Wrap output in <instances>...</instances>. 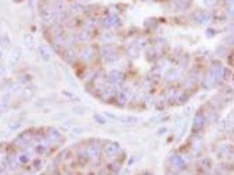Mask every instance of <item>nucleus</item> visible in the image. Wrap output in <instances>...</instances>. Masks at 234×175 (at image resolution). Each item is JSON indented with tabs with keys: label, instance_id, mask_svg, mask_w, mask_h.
Here are the masks:
<instances>
[{
	"label": "nucleus",
	"instance_id": "nucleus-32",
	"mask_svg": "<svg viewBox=\"0 0 234 175\" xmlns=\"http://www.w3.org/2000/svg\"><path fill=\"white\" fill-rule=\"evenodd\" d=\"M14 1H15V2H19V0H14Z\"/></svg>",
	"mask_w": 234,
	"mask_h": 175
},
{
	"label": "nucleus",
	"instance_id": "nucleus-5",
	"mask_svg": "<svg viewBox=\"0 0 234 175\" xmlns=\"http://www.w3.org/2000/svg\"><path fill=\"white\" fill-rule=\"evenodd\" d=\"M194 18L200 24H202V25H206L208 24L210 19H211V17L210 14L206 13V12H195L194 14Z\"/></svg>",
	"mask_w": 234,
	"mask_h": 175
},
{
	"label": "nucleus",
	"instance_id": "nucleus-9",
	"mask_svg": "<svg viewBox=\"0 0 234 175\" xmlns=\"http://www.w3.org/2000/svg\"><path fill=\"white\" fill-rule=\"evenodd\" d=\"M20 56H21V50L18 47H16L11 53L10 55V63L12 66H15L19 59H20Z\"/></svg>",
	"mask_w": 234,
	"mask_h": 175
},
{
	"label": "nucleus",
	"instance_id": "nucleus-33",
	"mask_svg": "<svg viewBox=\"0 0 234 175\" xmlns=\"http://www.w3.org/2000/svg\"><path fill=\"white\" fill-rule=\"evenodd\" d=\"M1 55H2V54H1V52H0V57H1Z\"/></svg>",
	"mask_w": 234,
	"mask_h": 175
},
{
	"label": "nucleus",
	"instance_id": "nucleus-11",
	"mask_svg": "<svg viewBox=\"0 0 234 175\" xmlns=\"http://www.w3.org/2000/svg\"><path fill=\"white\" fill-rule=\"evenodd\" d=\"M204 124V118L203 116L201 114H197L195 118H194V123H193V128L195 131H199Z\"/></svg>",
	"mask_w": 234,
	"mask_h": 175
},
{
	"label": "nucleus",
	"instance_id": "nucleus-31",
	"mask_svg": "<svg viewBox=\"0 0 234 175\" xmlns=\"http://www.w3.org/2000/svg\"><path fill=\"white\" fill-rule=\"evenodd\" d=\"M83 1H84V2H89L90 0H83Z\"/></svg>",
	"mask_w": 234,
	"mask_h": 175
},
{
	"label": "nucleus",
	"instance_id": "nucleus-29",
	"mask_svg": "<svg viewBox=\"0 0 234 175\" xmlns=\"http://www.w3.org/2000/svg\"><path fill=\"white\" fill-rule=\"evenodd\" d=\"M224 1L227 4H233L234 3V0H224Z\"/></svg>",
	"mask_w": 234,
	"mask_h": 175
},
{
	"label": "nucleus",
	"instance_id": "nucleus-26",
	"mask_svg": "<svg viewBox=\"0 0 234 175\" xmlns=\"http://www.w3.org/2000/svg\"><path fill=\"white\" fill-rule=\"evenodd\" d=\"M177 3H178L177 5L180 7H182V8H186L188 5V2L187 1V0H178Z\"/></svg>",
	"mask_w": 234,
	"mask_h": 175
},
{
	"label": "nucleus",
	"instance_id": "nucleus-10",
	"mask_svg": "<svg viewBox=\"0 0 234 175\" xmlns=\"http://www.w3.org/2000/svg\"><path fill=\"white\" fill-rule=\"evenodd\" d=\"M108 81L113 84L119 83L122 81V74H121V72L117 71V70L111 71L109 73V75H108Z\"/></svg>",
	"mask_w": 234,
	"mask_h": 175
},
{
	"label": "nucleus",
	"instance_id": "nucleus-2",
	"mask_svg": "<svg viewBox=\"0 0 234 175\" xmlns=\"http://www.w3.org/2000/svg\"><path fill=\"white\" fill-rule=\"evenodd\" d=\"M85 154L90 159L92 160H96L99 158L100 155V148L99 145L95 143L90 144L88 146H87L85 150Z\"/></svg>",
	"mask_w": 234,
	"mask_h": 175
},
{
	"label": "nucleus",
	"instance_id": "nucleus-28",
	"mask_svg": "<svg viewBox=\"0 0 234 175\" xmlns=\"http://www.w3.org/2000/svg\"><path fill=\"white\" fill-rule=\"evenodd\" d=\"M229 15L231 17H234V5L230 8V11H229Z\"/></svg>",
	"mask_w": 234,
	"mask_h": 175
},
{
	"label": "nucleus",
	"instance_id": "nucleus-8",
	"mask_svg": "<svg viewBox=\"0 0 234 175\" xmlns=\"http://www.w3.org/2000/svg\"><path fill=\"white\" fill-rule=\"evenodd\" d=\"M119 24V18L116 16H110L106 18L103 20V25L107 28H111L114 26H116Z\"/></svg>",
	"mask_w": 234,
	"mask_h": 175
},
{
	"label": "nucleus",
	"instance_id": "nucleus-13",
	"mask_svg": "<svg viewBox=\"0 0 234 175\" xmlns=\"http://www.w3.org/2000/svg\"><path fill=\"white\" fill-rule=\"evenodd\" d=\"M24 44L28 49H33L35 46V38L31 33H26L24 35Z\"/></svg>",
	"mask_w": 234,
	"mask_h": 175
},
{
	"label": "nucleus",
	"instance_id": "nucleus-22",
	"mask_svg": "<svg viewBox=\"0 0 234 175\" xmlns=\"http://www.w3.org/2000/svg\"><path fill=\"white\" fill-rule=\"evenodd\" d=\"M93 118H94V120H95L98 124H106V119H105V118H104L103 116L100 115V114H95V115L93 116Z\"/></svg>",
	"mask_w": 234,
	"mask_h": 175
},
{
	"label": "nucleus",
	"instance_id": "nucleus-16",
	"mask_svg": "<svg viewBox=\"0 0 234 175\" xmlns=\"http://www.w3.org/2000/svg\"><path fill=\"white\" fill-rule=\"evenodd\" d=\"M93 86H94L95 89L96 90H102L103 88H104V86H105V81H104L103 77L102 76H100V75L96 76L93 79Z\"/></svg>",
	"mask_w": 234,
	"mask_h": 175
},
{
	"label": "nucleus",
	"instance_id": "nucleus-15",
	"mask_svg": "<svg viewBox=\"0 0 234 175\" xmlns=\"http://www.w3.org/2000/svg\"><path fill=\"white\" fill-rule=\"evenodd\" d=\"M170 162L172 164V165H174L175 167H177L179 169H182L185 166V163L182 160V159H181L178 156H172L170 159Z\"/></svg>",
	"mask_w": 234,
	"mask_h": 175
},
{
	"label": "nucleus",
	"instance_id": "nucleus-17",
	"mask_svg": "<svg viewBox=\"0 0 234 175\" xmlns=\"http://www.w3.org/2000/svg\"><path fill=\"white\" fill-rule=\"evenodd\" d=\"M114 95H115V90L114 88H107V89L104 90L102 97L104 100H110Z\"/></svg>",
	"mask_w": 234,
	"mask_h": 175
},
{
	"label": "nucleus",
	"instance_id": "nucleus-25",
	"mask_svg": "<svg viewBox=\"0 0 234 175\" xmlns=\"http://www.w3.org/2000/svg\"><path fill=\"white\" fill-rule=\"evenodd\" d=\"M78 40L82 42H87L89 40V36L86 32H83L80 34H78Z\"/></svg>",
	"mask_w": 234,
	"mask_h": 175
},
{
	"label": "nucleus",
	"instance_id": "nucleus-19",
	"mask_svg": "<svg viewBox=\"0 0 234 175\" xmlns=\"http://www.w3.org/2000/svg\"><path fill=\"white\" fill-rule=\"evenodd\" d=\"M35 151L38 153V154H42L46 152V144L43 142H40L38 143V144L35 146Z\"/></svg>",
	"mask_w": 234,
	"mask_h": 175
},
{
	"label": "nucleus",
	"instance_id": "nucleus-21",
	"mask_svg": "<svg viewBox=\"0 0 234 175\" xmlns=\"http://www.w3.org/2000/svg\"><path fill=\"white\" fill-rule=\"evenodd\" d=\"M127 102V96L124 92H121L118 94V103L120 105H124Z\"/></svg>",
	"mask_w": 234,
	"mask_h": 175
},
{
	"label": "nucleus",
	"instance_id": "nucleus-7",
	"mask_svg": "<svg viewBox=\"0 0 234 175\" xmlns=\"http://www.w3.org/2000/svg\"><path fill=\"white\" fill-rule=\"evenodd\" d=\"M38 53L43 62H48L51 60V53L46 46H40L38 47Z\"/></svg>",
	"mask_w": 234,
	"mask_h": 175
},
{
	"label": "nucleus",
	"instance_id": "nucleus-23",
	"mask_svg": "<svg viewBox=\"0 0 234 175\" xmlns=\"http://www.w3.org/2000/svg\"><path fill=\"white\" fill-rule=\"evenodd\" d=\"M179 77V73L176 70H172L166 75V79L168 80H174Z\"/></svg>",
	"mask_w": 234,
	"mask_h": 175
},
{
	"label": "nucleus",
	"instance_id": "nucleus-14",
	"mask_svg": "<svg viewBox=\"0 0 234 175\" xmlns=\"http://www.w3.org/2000/svg\"><path fill=\"white\" fill-rule=\"evenodd\" d=\"M64 60L68 62V63H72L75 61V53L73 52V50H71V48H67L64 51V54H63Z\"/></svg>",
	"mask_w": 234,
	"mask_h": 175
},
{
	"label": "nucleus",
	"instance_id": "nucleus-27",
	"mask_svg": "<svg viewBox=\"0 0 234 175\" xmlns=\"http://www.w3.org/2000/svg\"><path fill=\"white\" fill-rule=\"evenodd\" d=\"M204 3H205V5L209 7H211L213 5H216L217 3V0H204Z\"/></svg>",
	"mask_w": 234,
	"mask_h": 175
},
{
	"label": "nucleus",
	"instance_id": "nucleus-34",
	"mask_svg": "<svg viewBox=\"0 0 234 175\" xmlns=\"http://www.w3.org/2000/svg\"><path fill=\"white\" fill-rule=\"evenodd\" d=\"M233 162H234V156H233Z\"/></svg>",
	"mask_w": 234,
	"mask_h": 175
},
{
	"label": "nucleus",
	"instance_id": "nucleus-30",
	"mask_svg": "<svg viewBox=\"0 0 234 175\" xmlns=\"http://www.w3.org/2000/svg\"><path fill=\"white\" fill-rule=\"evenodd\" d=\"M143 175H152L151 173H149V172H146V173H144Z\"/></svg>",
	"mask_w": 234,
	"mask_h": 175
},
{
	"label": "nucleus",
	"instance_id": "nucleus-12",
	"mask_svg": "<svg viewBox=\"0 0 234 175\" xmlns=\"http://www.w3.org/2000/svg\"><path fill=\"white\" fill-rule=\"evenodd\" d=\"M93 54V50L90 47H85L80 53V58L84 62H89L90 60H92Z\"/></svg>",
	"mask_w": 234,
	"mask_h": 175
},
{
	"label": "nucleus",
	"instance_id": "nucleus-1",
	"mask_svg": "<svg viewBox=\"0 0 234 175\" xmlns=\"http://www.w3.org/2000/svg\"><path fill=\"white\" fill-rule=\"evenodd\" d=\"M101 55L107 62H114L118 60V53L116 50L109 46H106L101 49Z\"/></svg>",
	"mask_w": 234,
	"mask_h": 175
},
{
	"label": "nucleus",
	"instance_id": "nucleus-18",
	"mask_svg": "<svg viewBox=\"0 0 234 175\" xmlns=\"http://www.w3.org/2000/svg\"><path fill=\"white\" fill-rule=\"evenodd\" d=\"M0 45H1L2 47H8L10 46L11 45V40L10 39L6 36V35H2V36H0Z\"/></svg>",
	"mask_w": 234,
	"mask_h": 175
},
{
	"label": "nucleus",
	"instance_id": "nucleus-20",
	"mask_svg": "<svg viewBox=\"0 0 234 175\" xmlns=\"http://www.w3.org/2000/svg\"><path fill=\"white\" fill-rule=\"evenodd\" d=\"M118 119L122 123H124V124H131V123H134L137 120L136 118H133V116H121V118H119Z\"/></svg>",
	"mask_w": 234,
	"mask_h": 175
},
{
	"label": "nucleus",
	"instance_id": "nucleus-3",
	"mask_svg": "<svg viewBox=\"0 0 234 175\" xmlns=\"http://www.w3.org/2000/svg\"><path fill=\"white\" fill-rule=\"evenodd\" d=\"M33 138V134L30 131H26L19 134L16 139V143L19 145H26Z\"/></svg>",
	"mask_w": 234,
	"mask_h": 175
},
{
	"label": "nucleus",
	"instance_id": "nucleus-4",
	"mask_svg": "<svg viewBox=\"0 0 234 175\" xmlns=\"http://www.w3.org/2000/svg\"><path fill=\"white\" fill-rule=\"evenodd\" d=\"M119 150H120V145L117 143H109L104 148V151L108 157H113L116 155L118 153Z\"/></svg>",
	"mask_w": 234,
	"mask_h": 175
},
{
	"label": "nucleus",
	"instance_id": "nucleus-24",
	"mask_svg": "<svg viewBox=\"0 0 234 175\" xmlns=\"http://www.w3.org/2000/svg\"><path fill=\"white\" fill-rule=\"evenodd\" d=\"M18 160L21 164H26V163H27L29 161V157H28V155H26L25 153H22L18 157Z\"/></svg>",
	"mask_w": 234,
	"mask_h": 175
},
{
	"label": "nucleus",
	"instance_id": "nucleus-6",
	"mask_svg": "<svg viewBox=\"0 0 234 175\" xmlns=\"http://www.w3.org/2000/svg\"><path fill=\"white\" fill-rule=\"evenodd\" d=\"M47 138L50 142H58L62 138V136L55 128H49L47 131Z\"/></svg>",
	"mask_w": 234,
	"mask_h": 175
}]
</instances>
